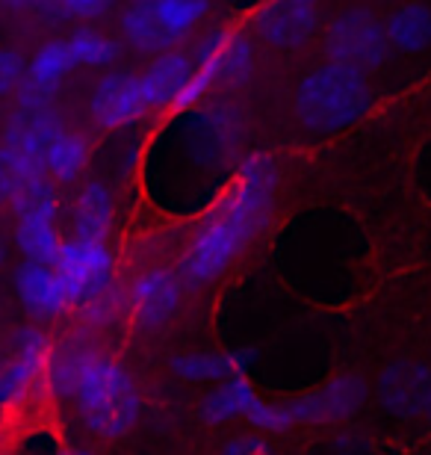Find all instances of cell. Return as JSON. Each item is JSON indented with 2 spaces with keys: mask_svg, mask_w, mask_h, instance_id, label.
<instances>
[{
  "mask_svg": "<svg viewBox=\"0 0 431 455\" xmlns=\"http://www.w3.org/2000/svg\"><path fill=\"white\" fill-rule=\"evenodd\" d=\"M278 198V166L266 154H251L240 163L231 187L219 196L213 211L192 234L180 258V278L189 287H207L222 278L231 263L258 240L269 225Z\"/></svg>",
  "mask_w": 431,
  "mask_h": 455,
  "instance_id": "obj_1",
  "label": "cell"
},
{
  "mask_svg": "<svg viewBox=\"0 0 431 455\" xmlns=\"http://www.w3.org/2000/svg\"><path fill=\"white\" fill-rule=\"evenodd\" d=\"M6 267V245H4V240H0V269Z\"/></svg>",
  "mask_w": 431,
  "mask_h": 455,
  "instance_id": "obj_31",
  "label": "cell"
},
{
  "mask_svg": "<svg viewBox=\"0 0 431 455\" xmlns=\"http://www.w3.org/2000/svg\"><path fill=\"white\" fill-rule=\"evenodd\" d=\"M183 296V278L180 272H172L166 267L145 269L131 284L127 293V311L136 329L157 331L163 329L180 307Z\"/></svg>",
  "mask_w": 431,
  "mask_h": 455,
  "instance_id": "obj_10",
  "label": "cell"
},
{
  "mask_svg": "<svg viewBox=\"0 0 431 455\" xmlns=\"http://www.w3.org/2000/svg\"><path fill=\"white\" fill-rule=\"evenodd\" d=\"M145 113H148V104H145L140 77L127 75V71H113V75L100 77L89 98L92 122L104 131H122Z\"/></svg>",
  "mask_w": 431,
  "mask_h": 455,
  "instance_id": "obj_13",
  "label": "cell"
},
{
  "mask_svg": "<svg viewBox=\"0 0 431 455\" xmlns=\"http://www.w3.org/2000/svg\"><path fill=\"white\" fill-rule=\"evenodd\" d=\"M370 104L372 92L363 71L331 60L310 68L292 95L296 118L310 133H340L361 122Z\"/></svg>",
  "mask_w": 431,
  "mask_h": 455,
  "instance_id": "obj_2",
  "label": "cell"
},
{
  "mask_svg": "<svg viewBox=\"0 0 431 455\" xmlns=\"http://www.w3.org/2000/svg\"><path fill=\"white\" fill-rule=\"evenodd\" d=\"M116 6V0H62V9L68 15L80 18V21H92V18L107 15Z\"/></svg>",
  "mask_w": 431,
  "mask_h": 455,
  "instance_id": "obj_29",
  "label": "cell"
},
{
  "mask_svg": "<svg viewBox=\"0 0 431 455\" xmlns=\"http://www.w3.org/2000/svg\"><path fill=\"white\" fill-rule=\"evenodd\" d=\"M68 48L75 53V62L84 68H107L122 60V42L100 30H75L68 36Z\"/></svg>",
  "mask_w": 431,
  "mask_h": 455,
  "instance_id": "obj_26",
  "label": "cell"
},
{
  "mask_svg": "<svg viewBox=\"0 0 431 455\" xmlns=\"http://www.w3.org/2000/svg\"><path fill=\"white\" fill-rule=\"evenodd\" d=\"M27 60L12 48H0V98L21 92L27 80Z\"/></svg>",
  "mask_w": 431,
  "mask_h": 455,
  "instance_id": "obj_27",
  "label": "cell"
},
{
  "mask_svg": "<svg viewBox=\"0 0 431 455\" xmlns=\"http://www.w3.org/2000/svg\"><path fill=\"white\" fill-rule=\"evenodd\" d=\"M260 403L258 390L251 387V381L245 376H231L219 381L216 390H210L201 403V417L213 426L234 423V420H249L251 408Z\"/></svg>",
  "mask_w": 431,
  "mask_h": 455,
  "instance_id": "obj_19",
  "label": "cell"
},
{
  "mask_svg": "<svg viewBox=\"0 0 431 455\" xmlns=\"http://www.w3.org/2000/svg\"><path fill=\"white\" fill-rule=\"evenodd\" d=\"M325 57L343 66L372 71L387 60V27L366 9H346L325 30Z\"/></svg>",
  "mask_w": 431,
  "mask_h": 455,
  "instance_id": "obj_8",
  "label": "cell"
},
{
  "mask_svg": "<svg viewBox=\"0 0 431 455\" xmlns=\"http://www.w3.org/2000/svg\"><path fill=\"white\" fill-rule=\"evenodd\" d=\"M53 267H57V275L68 293V302L77 307L113 287L116 258L104 240L75 236V240L62 243V251Z\"/></svg>",
  "mask_w": 431,
  "mask_h": 455,
  "instance_id": "obj_9",
  "label": "cell"
},
{
  "mask_svg": "<svg viewBox=\"0 0 431 455\" xmlns=\"http://www.w3.org/2000/svg\"><path fill=\"white\" fill-rule=\"evenodd\" d=\"M77 68L75 53L66 42H48L44 48L36 51L27 68V80L21 86V104H51L53 92Z\"/></svg>",
  "mask_w": 431,
  "mask_h": 455,
  "instance_id": "obj_17",
  "label": "cell"
},
{
  "mask_svg": "<svg viewBox=\"0 0 431 455\" xmlns=\"http://www.w3.org/2000/svg\"><path fill=\"white\" fill-rule=\"evenodd\" d=\"M379 396L393 414L431 420V370L423 363H393L381 372Z\"/></svg>",
  "mask_w": 431,
  "mask_h": 455,
  "instance_id": "obj_14",
  "label": "cell"
},
{
  "mask_svg": "<svg viewBox=\"0 0 431 455\" xmlns=\"http://www.w3.org/2000/svg\"><path fill=\"white\" fill-rule=\"evenodd\" d=\"M207 9V0H133L122 33L133 51L166 53L204 21Z\"/></svg>",
  "mask_w": 431,
  "mask_h": 455,
  "instance_id": "obj_6",
  "label": "cell"
},
{
  "mask_svg": "<svg viewBox=\"0 0 431 455\" xmlns=\"http://www.w3.org/2000/svg\"><path fill=\"white\" fill-rule=\"evenodd\" d=\"M387 39L393 48L419 53L431 44V9L423 0H408L387 18Z\"/></svg>",
  "mask_w": 431,
  "mask_h": 455,
  "instance_id": "obj_22",
  "label": "cell"
},
{
  "mask_svg": "<svg viewBox=\"0 0 431 455\" xmlns=\"http://www.w3.org/2000/svg\"><path fill=\"white\" fill-rule=\"evenodd\" d=\"M319 24L314 0H269L254 15V33L266 44L281 51H296L314 39Z\"/></svg>",
  "mask_w": 431,
  "mask_h": 455,
  "instance_id": "obj_12",
  "label": "cell"
},
{
  "mask_svg": "<svg viewBox=\"0 0 431 455\" xmlns=\"http://www.w3.org/2000/svg\"><path fill=\"white\" fill-rule=\"evenodd\" d=\"M89 154L92 151H89V142L84 136L68 131V127H62V131L51 140L48 148H44V172H48L51 180L71 184V180H77L84 175Z\"/></svg>",
  "mask_w": 431,
  "mask_h": 455,
  "instance_id": "obj_23",
  "label": "cell"
},
{
  "mask_svg": "<svg viewBox=\"0 0 431 455\" xmlns=\"http://www.w3.org/2000/svg\"><path fill=\"white\" fill-rule=\"evenodd\" d=\"M42 163L24 157L21 151H15L12 145H0V204H12L18 196L24 193L33 180L44 178Z\"/></svg>",
  "mask_w": 431,
  "mask_h": 455,
  "instance_id": "obj_25",
  "label": "cell"
},
{
  "mask_svg": "<svg viewBox=\"0 0 431 455\" xmlns=\"http://www.w3.org/2000/svg\"><path fill=\"white\" fill-rule=\"evenodd\" d=\"M80 311H84V316H86L89 323H109L118 314V293H116L113 287H109L100 296L92 299V302L80 305Z\"/></svg>",
  "mask_w": 431,
  "mask_h": 455,
  "instance_id": "obj_28",
  "label": "cell"
},
{
  "mask_svg": "<svg viewBox=\"0 0 431 455\" xmlns=\"http://www.w3.org/2000/svg\"><path fill=\"white\" fill-rule=\"evenodd\" d=\"M192 75H196V57L183 51H166L157 53V60L140 75V86L145 95L148 110H174L183 89L189 86Z\"/></svg>",
  "mask_w": 431,
  "mask_h": 455,
  "instance_id": "obj_15",
  "label": "cell"
},
{
  "mask_svg": "<svg viewBox=\"0 0 431 455\" xmlns=\"http://www.w3.org/2000/svg\"><path fill=\"white\" fill-rule=\"evenodd\" d=\"M314 4H316V0H314Z\"/></svg>",
  "mask_w": 431,
  "mask_h": 455,
  "instance_id": "obj_34",
  "label": "cell"
},
{
  "mask_svg": "<svg viewBox=\"0 0 431 455\" xmlns=\"http://www.w3.org/2000/svg\"><path fill=\"white\" fill-rule=\"evenodd\" d=\"M60 455H92V452H86V450H68V452H60Z\"/></svg>",
  "mask_w": 431,
  "mask_h": 455,
  "instance_id": "obj_33",
  "label": "cell"
},
{
  "mask_svg": "<svg viewBox=\"0 0 431 455\" xmlns=\"http://www.w3.org/2000/svg\"><path fill=\"white\" fill-rule=\"evenodd\" d=\"M71 399L84 426L98 438H122L136 423L142 408L131 372L98 349H92Z\"/></svg>",
  "mask_w": 431,
  "mask_h": 455,
  "instance_id": "obj_3",
  "label": "cell"
},
{
  "mask_svg": "<svg viewBox=\"0 0 431 455\" xmlns=\"http://www.w3.org/2000/svg\"><path fill=\"white\" fill-rule=\"evenodd\" d=\"M51 358V343L39 329H21L12 334L6 361H0V405L18 403L33 385L44 379Z\"/></svg>",
  "mask_w": 431,
  "mask_h": 455,
  "instance_id": "obj_11",
  "label": "cell"
},
{
  "mask_svg": "<svg viewBox=\"0 0 431 455\" xmlns=\"http://www.w3.org/2000/svg\"><path fill=\"white\" fill-rule=\"evenodd\" d=\"M254 358L251 349L245 352H192L172 358L174 376L187 381H225L231 376H243Z\"/></svg>",
  "mask_w": 431,
  "mask_h": 455,
  "instance_id": "obj_21",
  "label": "cell"
},
{
  "mask_svg": "<svg viewBox=\"0 0 431 455\" xmlns=\"http://www.w3.org/2000/svg\"><path fill=\"white\" fill-rule=\"evenodd\" d=\"M60 131L62 122L51 110V104H21L18 113L9 118L4 142L44 166V148Z\"/></svg>",
  "mask_w": 431,
  "mask_h": 455,
  "instance_id": "obj_18",
  "label": "cell"
},
{
  "mask_svg": "<svg viewBox=\"0 0 431 455\" xmlns=\"http://www.w3.org/2000/svg\"><path fill=\"white\" fill-rule=\"evenodd\" d=\"M196 75H192L189 86L183 89V95L178 98L174 110L187 113L192 107L201 104L213 86H243L245 80L251 77V68H254V51H251V42L245 39L243 33H234V30H210L204 39L198 42L196 48Z\"/></svg>",
  "mask_w": 431,
  "mask_h": 455,
  "instance_id": "obj_5",
  "label": "cell"
},
{
  "mask_svg": "<svg viewBox=\"0 0 431 455\" xmlns=\"http://www.w3.org/2000/svg\"><path fill=\"white\" fill-rule=\"evenodd\" d=\"M366 399V381L343 372L314 394L296 396L290 403H260L251 408L249 420L254 429L263 432H290L299 426H323L352 417Z\"/></svg>",
  "mask_w": 431,
  "mask_h": 455,
  "instance_id": "obj_4",
  "label": "cell"
},
{
  "mask_svg": "<svg viewBox=\"0 0 431 455\" xmlns=\"http://www.w3.org/2000/svg\"><path fill=\"white\" fill-rule=\"evenodd\" d=\"M4 4H9V6H27V4H33V0H4Z\"/></svg>",
  "mask_w": 431,
  "mask_h": 455,
  "instance_id": "obj_32",
  "label": "cell"
},
{
  "mask_svg": "<svg viewBox=\"0 0 431 455\" xmlns=\"http://www.w3.org/2000/svg\"><path fill=\"white\" fill-rule=\"evenodd\" d=\"M92 355V346L86 343H62L60 349H51V358H48V370H44V385L53 396H62V399H71L77 387V379L84 372L86 361Z\"/></svg>",
  "mask_w": 431,
  "mask_h": 455,
  "instance_id": "obj_24",
  "label": "cell"
},
{
  "mask_svg": "<svg viewBox=\"0 0 431 455\" xmlns=\"http://www.w3.org/2000/svg\"><path fill=\"white\" fill-rule=\"evenodd\" d=\"M116 207L113 193L100 184V180H89L75 198V211H71V225H75V236H86V240H107L113 231Z\"/></svg>",
  "mask_w": 431,
  "mask_h": 455,
  "instance_id": "obj_20",
  "label": "cell"
},
{
  "mask_svg": "<svg viewBox=\"0 0 431 455\" xmlns=\"http://www.w3.org/2000/svg\"><path fill=\"white\" fill-rule=\"evenodd\" d=\"M15 211V245L24 254V260L33 263H57L62 251V240L57 231V211L60 198L51 178L44 175L33 180L21 196L12 202Z\"/></svg>",
  "mask_w": 431,
  "mask_h": 455,
  "instance_id": "obj_7",
  "label": "cell"
},
{
  "mask_svg": "<svg viewBox=\"0 0 431 455\" xmlns=\"http://www.w3.org/2000/svg\"><path fill=\"white\" fill-rule=\"evenodd\" d=\"M222 455H272L269 443L263 438H254V435H240V438H231L225 443Z\"/></svg>",
  "mask_w": 431,
  "mask_h": 455,
  "instance_id": "obj_30",
  "label": "cell"
},
{
  "mask_svg": "<svg viewBox=\"0 0 431 455\" xmlns=\"http://www.w3.org/2000/svg\"><path fill=\"white\" fill-rule=\"evenodd\" d=\"M15 293L18 302L39 320H51V316H60L66 307H71L57 267H51V263L24 260L15 269Z\"/></svg>",
  "mask_w": 431,
  "mask_h": 455,
  "instance_id": "obj_16",
  "label": "cell"
}]
</instances>
